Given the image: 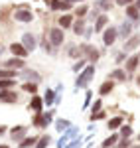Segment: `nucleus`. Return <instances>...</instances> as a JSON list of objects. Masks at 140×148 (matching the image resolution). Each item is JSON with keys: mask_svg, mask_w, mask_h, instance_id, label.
Masks as SVG:
<instances>
[{"mask_svg": "<svg viewBox=\"0 0 140 148\" xmlns=\"http://www.w3.org/2000/svg\"><path fill=\"white\" fill-rule=\"evenodd\" d=\"M132 148H140V146H138V144H136V146H132Z\"/></svg>", "mask_w": 140, "mask_h": 148, "instance_id": "nucleus-53", "label": "nucleus"}, {"mask_svg": "<svg viewBox=\"0 0 140 148\" xmlns=\"http://www.w3.org/2000/svg\"><path fill=\"white\" fill-rule=\"evenodd\" d=\"M73 22H75V16L73 14H69V12H65V14H61L59 16V28L61 30H71V26H73Z\"/></svg>", "mask_w": 140, "mask_h": 148, "instance_id": "nucleus-13", "label": "nucleus"}, {"mask_svg": "<svg viewBox=\"0 0 140 148\" xmlns=\"http://www.w3.org/2000/svg\"><path fill=\"white\" fill-rule=\"evenodd\" d=\"M2 51H4V47H2V46H0V56H2Z\"/></svg>", "mask_w": 140, "mask_h": 148, "instance_id": "nucleus-52", "label": "nucleus"}, {"mask_svg": "<svg viewBox=\"0 0 140 148\" xmlns=\"http://www.w3.org/2000/svg\"><path fill=\"white\" fill-rule=\"evenodd\" d=\"M22 91H26V93H32V95H36L38 93V83H24L22 85Z\"/></svg>", "mask_w": 140, "mask_h": 148, "instance_id": "nucleus-34", "label": "nucleus"}, {"mask_svg": "<svg viewBox=\"0 0 140 148\" xmlns=\"http://www.w3.org/2000/svg\"><path fill=\"white\" fill-rule=\"evenodd\" d=\"M132 34H134V22L126 20V22H122L118 26V38L120 40H128Z\"/></svg>", "mask_w": 140, "mask_h": 148, "instance_id": "nucleus-7", "label": "nucleus"}, {"mask_svg": "<svg viewBox=\"0 0 140 148\" xmlns=\"http://www.w3.org/2000/svg\"><path fill=\"white\" fill-rule=\"evenodd\" d=\"M138 56H140V53H138Z\"/></svg>", "mask_w": 140, "mask_h": 148, "instance_id": "nucleus-57", "label": "nucleus"}, {"mask_svg": "<svg viewBox=\"0 0 140 148\" xmlns=\"http://www.w3.org/2000/svg\"><path fill=\"white\" fill-rule=\"evenodd\" d=\"M81 144H83V138H73L69 144H65L63 148H81Z\"/></svg>", "mask_w": 140, "mask_h": 148, "instance_id": "nucleus-40", "label": "nucleus"}, {"mask_svg": "<svg viewBox=\"0 0 140 148\" xmlns=\"http://www.w3.org/2000/svg\"><path fill=\"white\" fill-rule=\"evenodd\" d=\"M67 56L69 57H73V59H81V49H79V46L77 44H69L67 46Z\"/></svg>", "mask_w": 140, "mask_h": 148, "instance_id": "nucleus-23", "label": "nucleus"}, {"mask_svg": "<svg viewBox=\"0 0 140 148\" xmlns=\"http://www.w3.org/2000/svg\"><path fill=\"white\" fill-rule=\"evenodd\" d=\"M0 103H18V93L16 91H0Z\"/></svg>", "mask_w": 140, "mask_h": 148, "instance_id": "nucleus-18", "label": "nucleus"}, {"mask_svg": "<svg viewBox=\"0 0 140 148\" xmlns=\"http://www.w3.org/2000/svg\"><path fill=\"white\" fill-rule=\"evenodd\" d=\"M71 30H73V34L75 36H83L85 34V30H87V22H85V18H75V22L71 26Z\"/></svg>", "mask_w": 140, "mask_h": 148, "instance_id": "nucleus-16", "label": "nucleus"}, {"mask_svg": "<svg viewBox=\"0 0 140 148\" xmlns=\"http://www.w3.org/2000/svg\"><path fill=\"white\" fill-rule=\"evenodd\" d=\"M47 42L51 44V47H61L65 44V30H61L59 26L55 28H49V32H47Z\"/></svg>", "mask_w": 140, "mask_h": 148, "instance_id": "nucleus-2", "label": "nucleus"}, {"mask_svg": "<svg viewBox=\"0 0 140 148\" xmlns=\"http://www.w3.org/2000/svg\"><path fill=\"white\" fill-rule=\"evenodd\" d=\"M91 99H93V93L87 91V95H85V105H83V109H89V105H91Z\"/></svg>", "mask_w": 140, "mask_h": 148, "instance_id": "nucleus-45", "label": "nucleus"}, {"mask_svg": "<svg viewBox=\"0 0 140 148\" xmlns=\"http://www.w3.org/2000/svg\"><path fill=\"white\" fill-rule=\"evenodd\" d=\"M49 142H51L49 134H44V136L38 138V142H36V146H34V148H47V146H49Z\"/></svg>", "mask_w": 140, "mask_h": 148, "instance_id": "nucleus-30", "label": "nucleus"}, {"mask_svg": "<svg viewBox=\"0 0 140 148\" xmlns=\"http://www.w3.org/2000/svg\"><path fill=\"white\" fill-rule=\"evenodd\" d=\"M87 14H89V6H87V4H79V6L75 8V16H77V18H85Z\"/></svg>", "mask_w": 140, "mask_h": 148, "instance_id": "nucleus-32", "label": "nucleus"}, {"mask_svg": "<svg viewBox=\"0 0 140 148\" xmlns=\"http://www.w3.org/2000/svg\"><path fill=\"white\" fill-rule=\"evenodd\" d=\"M134 6H136V8L140 10V0H134Z\"/></svg>", "mask_w": 140, "mask_h": 148, "instance_id": "nucleus-49", "label": "nucleus"}, {"mask_svg": "<svg viewBox=\"0 0 140 148\" xmlns=\"http://www.w3.org/2000/svg\"><path fill=\"white\" fill-rule=\"evenodd\" d=\"M38 46H42V47H44V51H46V53H51V49H53V47H51V44H49L47 40H42V42H40Z\"/></svg>", "mask_w": 140, "mask_h": 148, "instance_id": "nucleus-43", "label": "nucleus"}, {"mask_svg": "<svg viewBox=\"0 0 140 148\" xmlns=\"http://www.w3.org/2000/svg\"><path fill=\"white\" fill-rule=\"evenodd\" d=\"M95 8L107 14L109 10H113V0H95Z\"/></svg>", "mask_w": 140, "mask_h": 148, "instance_id": "nucleus-21", "label": "nucleus"}, {"mask_svg": "<svg viewBox=\"0 0 140 148\" xmlns=\"http://www.w3.org/2000/svg\"><path fill=\"white\" fill-rule=\"evenodd\" d=\"M4 67L6 69H24L26 67V61L22 57H10V59L4 61Z\"/></svg>", "mask_w": 140, "mask_h": 148, "instance_id": "nucleus-15", "label": "nucleus"}, {"mask_svg": "<svg viewBox=\"0 0 140 148\" xmlns=\"http://www.w3.org/2000/svg\"><path fill=\"white\" fill-rule=\"evenodd\" d=\"M118 148H130V138H118Z\"/></svg>", "mask_w": 140, "mask_h": 148, "instance_id": "nucleus-44", "label": "nucleus"}, {"mask_svg": "<svg viewBox=\"0 0 140 148\" xmlns=\"http://www.w3.org/2000/svg\"><path fill=\"white\" fill-rule=\"evenodd\" d=\"M93 77H95V65H93V63H89L83 71H79V75H77V79H75V91L85 89V87L91 83Z\"/></svg>", "mask_w": 140, "mask_h": 148, "instance_id": "nucleus-1", "label": "nucleus"}, {"mask_svg": "<svg viewBox=\"0 0 140 148\" xmlns=\"http://www.w3.org/2000/svg\"><path fill=\"white\" fill-rule=\"evenodd\" d=\"M138 67H140V56H128L126 57V61H124V71H126L128 75H132Z\"/></svg>", "mask_w": 140, "mask_h": 148, "instance_id": "nucleus-10", "label": "nucleus"}, {"mask_svg": "<svg viewBox=\"0 0 140 148\" xmlns=\"http://www.w3.org/2000/svg\"><path fill=\"white\" fill-rule=\"evenodd\" d=\"M124 14H126V18H128L130 22L138 24L140 22V10L134 6V4H128V6H124Z\"/></svg>", "mask_w": 140, "mask_h": 148, "instance_id": "nucleus-14", "label": "nucleus"}, {"mask_svg": "<svg viewBox=\"0 0 140 148\" xmlns=\"http://www.w3.org/2000/svg\"><path fill=\"white\" fill-rule=\"evenodd\" d=\"M113 89H115V81H113V79H107L105 83L99 87V95H101V97H105V95H109Z\"/></svg>", "mask_w": 140, "mask_h": 148, "instance_id": "nucleus-20", "label": "nucleus"}, {"mask_svg": "<svg viewBox=\"0 0 140 148\" xmlns=\"http://www.w3.org/2000/svg\"><path fill=\"white\" fill-rule=\"evenodd\" d=\"M115 4L124 8V6H128V4H134V0H115Z\"/></svg>", "mask_w": 140, "mask_h": 148, "instance_id": "nucleus-46", "label": "nucleus"}, {"mask_svg": "<svg viewBox=\"0 0 140 148\" xmlns=\"http://www.w3.org/2000/svg\"><path fill=\"white\" fill-rule=\"evenodd\" d=\"M16 77H18L16 69H6V67L0 69V79H16Z\"/></svg>", "mask_w": 140, "mask_h": 148, "instance_id": "nucleus-24", "label": "nucleus"}, {"mask_svg": "<svg viewBox=\"0 0 140 148\" xmlns=\"http://www.w3.org/2000/svg\"><path fill=\"white\" fill-rule=\"evenodd\" d=\"M107 125H109V128H111V130H117V128H120V126L124 125V119H122V116H113Z\"/></svg>", "mask_w": 140, "mask_h": 148, "instance_id": "nucleus-26", "label": "nucleus"}, {"mask_svg": "<svg viewBox=\"0 0 140 148\" xmlns=\"http://www.w3.org/2000/svg\"><path fill=\"white\" fill-rule=\"evenodd\" d=\"M136 83H138V85H140V75H138V77H136Z\"/></svg>", "mask_w": 140, "mask_h": 148, "instance_id": "nucleus-51", "label": "nucleus"}, {"mask_svg": "<svg viewBox=\"0 0 140 148\" xmlns=\"http://www.w3.org/2000/svg\"><path fill=\"white\" fill-rule=\"evenodd\" d=\"M65 2H71V4H75V2H79V0H65Z\"/></svg>", "mask_w": 140, "mask_h": 148, "instance_id": "nucleus-50", "label": "nucleus"}, {"mask_svg": "<svg viewBox=\"0 0 140 148\" xmlns=\"http://www.w3.org/2000/svg\"><path fill=\"white\" fill-rule=\"evenodd\" d=\"M28 51H34L36 47H38V38H36L32 32H26V34L22 36V42H20Z\"/></svg>", "mask_w": 140, "mask_h": 148, "instance_id": "nucleus-8", "label": "nucleus"}, {"mask_svg": "<svg viewBox=\"0 0 140 148\" xmlns=\"http://www.w3.org/2000/svg\"><path fill=\"white\" fill-rule=\"evenodd\" d=\"M4 132H6V126H0V136H2Z\"/></svg>", "mask_w": 140, "mask_h": 148, "instance_id": "nucleus-48", "label": "nucleus"}, {"mask_svg": "<svg viewBox=\"0 0 140 148\" xmlns=\"http://www.w3.org/2000/svg\"><path fill=\"white\" fill-rule=\"evenodd\" d=\"M30 111H34V113H42V109H44V99L42 97H38V95H32V101H30Z\"/></svg>", "mask_w": 140, "mask_h": 148, "instance_id": "nucleus-19", "label": "nucleus"}, {"mask_svg": "<svg viewBox=\"0 0 140 148\" xmlns=\"http://www.w3.org/2000/svg\"><path fill=\"white\" fill-rule=\"evenodd\" d=\"M136 47H140V34H132L128 38V40H124V46H122V51H126V53H130V51H134Z\"/></svg>", "mask_w": 140, "mask_h": 148, "instance_id": "nucleus-9", "label": "nucleus"}, {"mask_svg": "<svg viewBox=\"0 0 140 148\" xmlns=\"http://www.w3.org/2000/svg\"><path fill=\"white\" fill-rule=\"evenodd\" d=\"M79 49H81V56L83 57H85V56L89 57V53L95 49V46H93V44H81V46H79Z\"/></svg>", "mask_w": 140, "mask_h": 148, "instance_id": "nucleus-36", "label": "nucleus"}, {"mask_svg": "<svg viewBox=\"0 0 140 148\" xmlns=\"http://www.w3.org/2000/svg\"><path fill=\"white\" fill-rule=\"evenodd\" d=\"M38 138L40 136H26L22 142H18V148H32V146H36Z\"/></svg>", "mask_w": 140, "mask_h": 148, "instance_id": "nucleus-25", "label": "nucleus"}, {"mask_svg": "<svg viewBox=\"0 0 140 148\" xmlns=\"http://www.w3.org/2000/svg\"><path fill=\"white\" fill-rule=\"evenodd\" d=\"M101 109H103V101H101V99H97L95 103H91V111H93V114H95V113H99Z\"/></svg>", "mask_w": 140, "mask_h": 148, "instance_id": "nucleus-42", "label": "nucleus"}, {"mask_svg": "<svg viewBox=\"0 0 140 148\" xmlns=\"http://www.w3.org/2000/svg\"><path fill=\"white\" fill-rule=\"evenodd\" d=\"M34 12L30 8H16L14 10V20L16 22H22V24H32L34 22Z\"/></svg>", "mask_w": 140, "mask_h": 148, "instance_id": "nucleus-4", "label": "nucleus"}, {"mask_svg": "<svg viewBox=\"0 0 140 148\" xmlns=\"http://www.w3.org/2000/svg\"><path fill=\"white\" fill-rule=\"evenodd\" d=\"M138 142H140V134H138Z\"/></svg>", "mask_w": 140, "mask_h": 148, "instance_id": "nucleus-54", "label": "nucleus"}, {"mask_svg": "<svg viewBox=\"0 0 140 148\" xmlns=\"http://www.w3.org/2000/svg\"><path fill=\"white\" fill-rule=\"evenodd\" d=\"M18 77L24 79V83L28 81V83H38L40 85V81H42V75L36 71V69H30V67H24L20 73H18Z\"/></svg>", "mask_w": 140, "mask_h": 148, "instance_id": "nucleus-6", "label": "nucleus"}, {"mask_svg": "<svg viewBox=\"0 0 140 148\" xmlns=\"http://www.w3.org/2000/svg\"><path fill=\"white\" fill-rule=\"evenodd\" d=\"M101 14H103V12L99 10V8H89V20L95 24V20H97V18H99Z\"/></svg>", "mask_w": 140, "mask_h": 148, "instance_id": "nucleus-38", "label": "nucleus"}, {"mask_svg": "<svg viewBox=\"0 0 140 148\" xmlns=\"http://www.w3.org/2000/svg\"><path fill=\"white\" fill-rule=\"evenodd\" d=\"M101 148H103V146H101Z\"/></svg>", "mask_w": 140, "mask_h": 148, "instance_id": "nucleus-56", "label": "nucleus"}, {"mask_svg": "<svg viewBox=\"0 0 140 148\" xmlns=\"http://www.w3.org/2000/svg\"><path fill=\"white\" fill-rule=\"evenodd\" d=\"M53 114H55V111H47V113H36L34 121H32V125L38 126V128H46V126L51 123Z\"/></svg>", "mask_w": 140, "mask_h": 148, "instance_id": "nucleus-3", "label": "nucleus"}, {"mask_svg": "<svg viewBox=\"0 0 140 148\" xmlns=\"http://www.w3.org/2000/svg\"><path fill=\"white\" fill-rule=\"evenodd\" d=\"M85 67H87V59H85V57H81V59H77V61L73 63V71H75V73H79V71H83Z\"/></svg>", "mask_w": 140, "mask_h": 148, "instance_id": "nucleus-33", "label": "nucleus"}, {"mask_svg": "<svg viewBox=\"0 0 140 148\" xmlns=\"http://www.w3.org/2000/svg\"><path fill=\"white\" fill-rule=\"evenodd\" d=\"M93 32H95V30H93V26H87V30H85V34H83V36H85V38H87V40H89V38H91V34H93Z\"/></svg>", "mask_w": 140, "mask_h": 148, "instance_id": "nucleus-47", "label": "nucleus"}, {"mask_svg": "<svg viewBox=\"0 0 140 148\" xmlns=\"http://www.w3.org/2000/svg\"><path fill=\"white\" fill-rule=\"evenodd\" d=\"M16 87V79H0V91H8Z\"/></svg>", "mask_w": 140, "mask_h": 148, "instance_id": "nucleus-31", "label": "nucleus"}, {"mask_svg": "<svg viewBox=\"0 0 140 148\" xmlns=\"http://www.w3.org/2000/svg\"><path fill=\"white\" fill-rule=\"evenodd\" d=\"M53 103H55V91H53V89H47L46 95H44V105L51 107Z\"/></svg>", "mask_w": 140, "mask_h": 148, "instance_id": "nucleus-27", "label": "nucleus"}, {"mask_svg": "<svg viewBox=\"0 0 140 148\" xmlns=\"http://www.w3.org/2000/svg\"><path fill=\"white\" fill-rule=\"evenodd\" d=\"M118 38V26H107V30L103 32V46L111 47Z\"/></svg>", "mask_w": 140, "mask_h": 148, "instance_id": "nucleus-5", "label": "nucleus"}, {"mask_svg": "<svg viewBox=\"0 0 140 148\" xmlns=\"http://www.w3.org/2000/svg\"><path fill=\"white\" fill-rule=\"evenodd\" d=\"M138 69H140V67H138Z\"/></svg>", "mask_w": 140, "mask_h": 148, "instance_id": "nucleus-58", "label": "nucleus"}, {"mask_svg": "<svg viewBox=\"0 0 140 148\" xmlns=\"http://www.w3.org/2000/svg\"><path fill=\"white\" fill-rule=\"evenodd\" d=\"M118 138H120V134H117V132H115V134H111L109 138H105V140H103V148H111V146H115V144L118 142Z\"/></svg>", "mask_w": 140, "mask_h": 148, "instance_id": "nucleus-28", "label": "nucleus"}, {"mask_svg": "<svg viewBox=\"0 0 140 148\" xmlns=\"http://www.w3.org/2000/svg\"><path fill=\"white\" fill-rule=\"evenodd\" d=\"M10 51L14 53V57H22V59L28 56V53H30V51H28V49H26V47H24L20 42H14V44H10Z\"/></svg>", "mask_w": 140, "mask_h": 148, "instance_id": "nucleus-17", "label": "nucleus"}, {"mask_svg": "<svg viewBox=\"0 0 140 148\" xmlns=\"http://www.w3.org/2000/svg\"><path fill=\"white\" fill-rule=\"evenodd\" d=\"M107 26H109V14H101L97 20H95V26H93V30H95V34H103L107 30Z\"/></svg>", "mask_w": 140, "mask_h": 148, "instance_id": "nucleus-11", "label": "nucleus"}, {"mask_svg": "<svg viewBox=\"0 0 140 148\" xmlns=\"http://www.w3.org/2000/svg\"><path fill=\"white\" fill-rule=\"evenodd\" d=\"M69 126H71V123L67 119H57V121H55V128H57L59 132H65Z\"/></svg>", "mask_w": 140, "mask_h": 148, "instance_id": "nucleus-29", "label": "nucleus"}, {"mask_svg": "<svg viewBox=\"0 0 140 148\" xmlns=\"http://www.w3.org/2000/svg\"><path fill=\"white\" fill-rule=\"evenodd\" d=\"M128 77V73L124 71V69H115V71H111V75H109V79L113 81H126Z\"/></svg>", "mask_w": 140, "mask_h": 148, "instance_id": "nucleus-22", "label": "nucleus"}, {"mask_svg": "<svg viewBox=\"0 0 140 148\" xmlns=\"http://www.w3.org/2000/svg\"><path fill=\"white\" fill-rule=\"evenodd\" d=\"M126 57H128L126 51H118L117 56H115V63H118V65H120V63H124V61H126Z\"/></svg>", "mask_w": 140, "mask_h": 148, "instance_id": "nucleus-39", "label": "nucleus"}, {"mask_svg": "<svg viewBox=\"0 0 140 148\" xmlns=\"http://www.w3.org/2000/svg\"><path fill=\"white\" fill-rule=\"evenodd\" d=\"M77 132H79V128H77V126H69L63 134H65L67 138H75V134H77Z\"/></svg>", "mask_w": 140, "mask_h": 148, "instance_id": "nucleus-41", "label": "nucleus"}, {"mask_svg": "<svg viewBox=\"0 0 140 148\" xmlns=\"http://www.w3.org/2000/svg\"><path fill=\"white\" fill-rule=\"evenodd\" d=\"M130 136H132V126L122 125L120 126V138H130Z\"/></svg>", "mask_w": 140, "mask_h": 148, "instance_id": "nucleus-35", "label": "nucleus"}, {"mask_svg": "<svg viewBox=\"0 0 140 148\" xmlns=\"http://www.w3.org/2000/svg\"><path fill=\"white\" fill-rule=\"evenodd\" d=\"M26 132H28V126H14L10 128V138L14 142H22L26 138Z\"/></svg>", "mask_w": 140, "mask_h": 148, "instance_id": "nucleus-12", "label": "nucleus"}, {"mask_svg": "<svg viewBox=\"0 0 140 148\" xmlns=\"http://www.w3.org/2000/svg\"><path fill=\"white\" fill-rule=\"evenodd\" d=\"M99 57H101V51H99V49H97V47H95L93 51H91V53H89V57H87V59H89V61H91V63H97V61H99Z\"/></svg>", "mask_w": 140, "mask_h": 148, "instance_id": "nucleus-37", "label": "nucleus"}, {"mask_svg": "<svg viewBox=\"0 0 140 148\" xmlns=\"http://www.w3.org/2000/svg\"><path fill=\"white\" fill-rule=\"evenodd\" d=\"M79 2H83V0H79Z\"/></svg>", "mask_w": 140, "mask_h": 148, "instance_id": "nucleus-55", "label": "nucleus"}]
</instances>
